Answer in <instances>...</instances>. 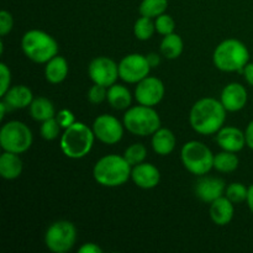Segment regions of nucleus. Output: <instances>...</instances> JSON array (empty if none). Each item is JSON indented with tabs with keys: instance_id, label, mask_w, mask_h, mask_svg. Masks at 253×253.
<instances>
[{
	"instance_id": "obj_1",
	"label": "nucleus",
	"mask_w": 253,
	"mask_h": 253,
	"mask_svg": "<svg viewBox=\"0 0 253 253\" xmlns=\"http://www.w3.org/2000/svg\"><path fill=\"white\" fill-rule=\"evenodd\" d=\"M226 109L214 98H203L190 110V125L202 135H211L222 127L226 119Z\"/></svg>"
},
{
	"instance_id": "obj_2",
	"label": "nucleus",
	"mask_w": 253,
	"mask_h": 253,
	"mask_svg": "<svg viewBox=\"0 0 253 253\" xmlns=\"http://www.w3.org/2000/svg\"><path fill=\"white\" fill-rule=\"evenodd\" d=\"M131 165L118 155H108L100 158L94 166L93 175L96 183L103 187H119L125 184L131 177Z\"/></svg>"
},
{
	"instance_id": "obj_3",
	"label": "nucleus",
	"mask_w": 253,
	"mask_h": 253,
	"mask_svg": "<svg viewBox=\"0 0 253 253\" xmlns=\"http://www.w3.org/2000/svg\"><path fill=\"white\" fill-rule=\"evenodd\" d=\"M250 52L245 43L236 39L222 41L215 48L212 61L215 67L222 72H239L244 73V68L249 63Z\"/></svg>"
},
{
	"instance_id": "obj_4",
	"label": "nucleus",
	"mask_w": 253,
	"mask_h": 253,
	"mask_svg": "<svg viewBox=\"0 0 253 253\" xmlns=\"http://www.w3.org/2000/svg\"><path fill=\"white\" fill-rule=\"evenodd\" d=\"M94 131L85 124L74 123L69 127L64 128L61 137V150L68 158L79 160L90 152L94 143Z\"/></svg>"
},
{
	"instance_id": "obj_5",
	"label": "nucleus",
	"mask_w": 253,
	"mask_h": 253,
	"mask_svg": "<svg viewBox=\"0 0 253 253\" xmlns=\"http://www.w3.org/2000/svg\"><path fill=\"white\" fill-rule=\"evenodd\" d=\"M21 47L27 58L35 63H47L58 53V43L47 32L30 30L21 40Z\"/></svg>"
},
{
	"instance_id": "obj_6",
	"label": "nucleus",
	"mask_w": 253,
	"mask_h": 253,
	"mask_svg": "<svg viewBox=\"0 0 253 253\" xmlns=\"http://www.w3.org/2000/svg\"><path fill=\"white\" fill-rule=\"evenodd\" d=\"M124 125L133 135L148 136L161 128V119L152 106L140 104L126 111L124 115Z\"/></svg>"
},
{
	"instance_id": "obj_7",
	"label": "nucleus",
	"mask_w": 253,
	"mask_h": 253,
	"mask_svg": "<svg viewBox=\"0 0 253 253\" xmlns=\"http://www.w3.org/2000/svg\"><path fill=\"white\" fill-rule=\"evenodd\" d=\"M184 167L195 175H204L214 168V157L211 151L199 141H189L180 151Z\"/></svg>"
},
{
	"instance_id": "obj_8",
	"label": "nucleus",
	"mask_w": 253,
	"mask_h": 253,
	"mask_svg": "<svg viewBox=\"0 0 253 253\" xmlns=\"http://www.w3.org/2000/svg\"><path fill=\"white\" fill-rule=\"evenodd\" d=\"M0 145L7 152H26L32 145L31 130L21 121H9L0 130Z\"/></svg>"
},
{
	"instance_id": "obj_9",
	"label": "nucleus",
	"mask_w": 253,
	"mask_h": 253,
	"mask_svg": "<svg viewBox=\"0 0 253 253\" xmlns=\"http://www.w3.org/2000/svg\"><path fill=\"white\" fill-rule=\"evenodd\" d=\"M77 240V229L69 221H56L48 227L44 235V244L49 251L66 253L74 246Z\"/></svg>"
},
{
	"instance_id": "obj_10",
	"label": "nucleus",
	"mask_w": 253,
	"mask_h": 253,
	"mask_svg": "<svg viewBox=\"0 0 253 253\" xmlns=\"http://www.w3.org/2000/svg\"><path fill=\"white\" fill-rule=\"evenodd\" d=\"M150 71L147 57L138 53L128 54L119 63V76L126 83H138L148 77Z\"/></svg>"
},
{
	"instance_id": "obj_11",
	"label": "nucleus",
	"mask_w": 253,
	"mask_h": 253,
	"mask_svg": "<svg viewBox=\"0 0 253 253\" xmlns=\"http://www.w3.org/2000/svg\"><path fill=\"white\" fill-rule=\"evenodd\" d=\"M88 73L94 84L111 86L116 83L119 76V66L108 57H98L90 62Z\"/></svg>"
},
{
	"instance_id": "obj_12",
	"label": "nucleus",
	"mask_w": 253,
	"mask_h": 253,
	"mask_svg": "<svg viewBox=\"0 0 253 253\" xmlns=\"http://www.w3.org/2000/svg\"><path fill=\"white\" fill-rule=\"evenodd\" d=\"M93 131L95 137L105 145H115L123 138L124 135V127L120 121L108 114L95 119Z\"/></svg>"
},
{
	"instance_id": "obj_13",
	"label": "nucleus",
	"mask_w": 253,
	"mask_h": 253,
	"mask_svg": "<svg viewBox=\"0 0 253 253\" xmlns=\"http://www.w3.org/2000/svg\"><path fill=\"white\" fill-rule=\"evenodd\" d=\"M165 96V84L156 77H146L138 82L135 89V98L138 104L146 106H155Z\"/></svg>"
},
{
	"instance_id": "obj_14",
	"label": "nucleus",
	"mask_w": 253,
	"mask_h": 253,
	"mask_svg": "<svg viewBox=\"0 0 253 253\" xmlns=\"http://www.w3.org/2000/svg\"><path fill=\"white\" fill-rule=\"evenodd\" d=\"M225 190V182L220 178L204 177L195 183V195L204 203H212L222 197Z\"/></svg>"
},
{
	"instance_id": "obj_15",
	"label": "nucleus",
	"mask_w": 253,
	"mask_h": 253,
	"mask_svg": "<svg viewBox=\"0 0 253 253\" xmlns=\"http://www.w3.org/2000/svg\"><path fill=\"white\" fill-rule=\"evenodd\" d=\"M131 178L137 187L142 189H152L160 183L161 173L156 166L142 162L133 166L131 170Z\"/></svg>"
},
{
	"instance_id": "obj_16",
	"label": "nucleus",
	"mask_w": 253,
	"mask_h": 253,
	"mask_svg": "<svg viewBox=\"0 0 253 253\" xmlns=\"http://www.w3.org/2000/svg\"><path fill=\"white\" fill-rule=\"evenodd\" d=\"M247 90L239 83H231L222 89L221 103L227 111H240L247 103Z\"/></svg>"
},
{
	"instance_id": "obj_17",
	"label": "nucleus",
	"mask_w": 253,
	"mask_h": 253,
	"mask_svg": "<svg viewBox=\"0 0 253 253\" xmlns=\"http://www.w3.org/2000/svg\"><path fill=\"white\" fill-rule=\"evenodd\" d=\"M216 141L220 147L230 152H239L246 145V136L240 128L234 126L221 127L217 131Z\"/></svg>"
},
{
	"instance_id": "obj_18",
	"label": "nucleus",
	"mask_w": 253,
	"mask_h": 253,
	"mask_svg": "<svg viewBox=\"0 0 253 253\" xmlns=\"http://www.w3.org/2000/svg\"><path fill=\"white\" fill-rule=\"evenodd\" d=\"M234 203L227 197H220L211 203L210 207V217L214 224L225 226L234 217Z\"/></svg>"
},
{
	"instance_id": "obj_19",
	"label": "nucleus",
	"mask_w": 253,
	"mask_h": 253,
	"mask_svg": "<svg viewBox=\"0 0 253 253\" xmlns=\"http://www.w3.org/2000/svg\"><path fill=\"white\" fill-rule=\"evenodd\" d=\"M2 98L10 109H24L31 105L32 100H34L32 91L25 85L12 86L5 93Z\"/></svg>"
},
{
	"instance_id": "obj_20",
	"label": "nucleus",
	"mask_w": 253,
	"mask_h": 253,
	"mask_svg": "<svg viewBox=\"0 0 253 253\" xmlns=\"http://www.w3.org/2000/svg\"><path fill=\"white\" fill-rule=\"evenodd\" d=\"M22 172V161L17 153L5 151L0 156V174L4 179H16Z\"/></svg>"
},
{
	"instance_id": "obj_21",
	"label": "nucleus",
	"mask_w": 253,
	"mask_h": 253,
	"mask_svg": "<svg viewBox=\"0 0 253 253\" xmlns=\"http://www.w3.org/2000/svg\"><path fill=\"white\" fill-rule=\"evenodd\" d=\"M152 147L157 155L167 156L175 147V136L168 128H158L152 135Z\"/></svg>"
},
{
	"instance_id": "obj_22",
	"label": "nucleus",
	"mask_w": 253,
	"mask_h": 253,
	"mask_svg": "<svg viewBox=\"0 0 253 253\" xmlns=\"http://www.w3.org/2000/svg\"><path fill=\"white\" fill-rule=\"evenodd\" d=\"M68 74V63L66 58L61 56H56L47 62L46 68H44V77L47 82L52 84H58L66 79Z\"/></svg>"
},
{
	"instance_id": "obj_23",
	"label": "nucleus",
	"mask_w": 253,
	"mask_h": 253,
	"mask_svg": "<svg viewBox=\"0 0 253 253\" xmlns=\"http://www.w3.org/2000/svg\"><path fill=\"white\" fill-rule=\"evenodd\" d=\"M106 99L109 100L110 105L118 110L128 108L131 105V101H132L130 90L126 86L120 85V84H113L111 86H109L108 98Z\"/></svg>"
},
{
	"instance_id": "obj_24",
	"label": "nucleus",
	"mask_w": 253,
	"mask_h": 253,
	"mask_svg": "<svg viewBox=\"0 0 253 253\" xmlns=\"http://www.w3.org/2000/svg\"><path fill=\"white\" fill-rule=\"evenodd\" d=\"M30 113L35 120L46 121L48 119L54 118L56 111H54V106L49 99L39 96L32 100L31 105H30Z\"/></svg>"
},
{
	"instance_id": "obj_25",
	"label": "nucleus",
	"mask_w": 253,
	"mask_h": 253,
	"mask_svg": "<svg viewBox=\"0 0 253 253\" xmlns=\"http://www.w3.org/2000/svg\"><path fill=\"white\" fill-rule=\"evenodd\" d=\"M183 52V40L179 35L172 34L166 35L161 42V53L168 59H175Z\"/></svg>"
},
{
	"instance_id": "obj_26",
	"label": "nucleus",
	"mask_w": 253,
	"mask_h": 253,
	"mask_svg": "<svg viewBox=\"0 0 253 253\" xmlns=\"http://www.w3.org/2000/svg\"><path fill=\"white\" fill-rule=\"evenodd\" d=\"M239 167V158L235 152L225 151L217 153L214 157V168L221 173L234 172Z\"/></svg>"
},
{
	"instance_id": "obj_27",
	"label": "nucleus",
	"mask_w": 253,
	"mask_h": 253,
	"mask_svg": "<svg viewBox=\"0 0 253 253\" xmlns=\"http://www.w3.org/2000/svg\"><path fill=\"white\" fill-rule=\"evenodd\" d=\"M167 7L168 0H142L140 5V14L152 19L165 14Z\"/></svg>"
},
{
	"instance_id": "obj_28",
	"label": "nucleus",
	"mask_w": 253,
	"mask_h": 253,
	"mask_svg": "<svg viewBox=\"0 0 253 253\" xmlns=\"http://www.w3.org/2000/svg\"><path fill=\"white\" fill-rule=\"evenodd\" d=\"M156 30V25L153 24L151 17L141 16L140 19L136 20L135 26H133V34L141 41L150 40L153 36Z\"/></svg>"
},
{
	"instance_id": "obj_29",
	"label": "nucleus",
	"mask_w": 253,
	"mask_h": 253,
	"mask_svg": "<svg viewBox=\"0 0 253 253\" xmlns=\"http://www.w3.org/2000/svg\"><path fill=\"white\" fill-rule=\"evenodd\" d=\"M146 155H147V150L142 143H133L130 147L126 148L124 157L131 166H136L145 161Z\"/></svg>"
},
{
	"instance_id": "obj_30",
	"label": "nucleus",
	"mask_w": 253,
	"mask_h": 253,
	"mask_svg": "<svg viewBox=\"0 0 253 253\" xmlns=\"http://www.w3.org/2000/svg\"><path fill=\"white\" fill-rule=\"evenodd\" d=\"M226 197L231 200L234 204L236 203H242L247 200V195H249V188L245 187L242 183H231L229 187L226 188Z\"/></svg>"
},
{
	"instance_id": "obj_31",
	"label": "nucleus",
	"mask_w": 253,
	"mask_h": 253,
	"mask_svg": "<svg viewBox=\"0 0 253 253\" xmlns=\"http://www.w3.org/2000/svg\"><path fill=\"white\" fill-rule=\"evenodd\" d=\"M58 120L56 118H51L46 121H42L41 125V136L47 141H52L58 137L59 130H61Z\"/></svg>"
},
{
	"instance_id": "obj_32",
	"label": "nucleus",
	"mask_w": 253,
	"mask_h": 253,
	"mask_svg": "<svg viewBox=\"0 0 253 253\" xmlns=\"http://www.w3.org/2000/svg\"><path fill=\"white\" fill-rule=\"evenodd\" d=\"M155 25L158 34L163 35V36L172 34V32H174L175 29L174 20L172 19V16H169V15L167 14L160 15V16L157 17V20H156Z\"/></svg>"
},
{
	"instance_id": "obj_33",
	"label": "nucleus",
	"mask_w": 253,
	"mask_h": 253,
	"mask_svg": "<svg viewBox=\"0 0 253 253\" xmlns=\"http://www.w3.org/2000/svg\"><path fill=\"white\" fill-rule=\"evenodd\" d=\"M108 98V90L106 86L100 84H94L88 91V99L91 104H100Z\"/></svg>"
},
{
	"instance_id": "obj_34",
	"label": "nucleus",
	"mask_w": 253,
	"mask_h": 253,
	"mask_svg": "<svg viewBox=\"0 0 253 253\" xmlns=\"http://www.w3.org/2000/svg\"><path fill=\"white\" fill-rule=\"evenodd\" d=\"M0 78H1V86H0V94L1 96L5 95L10 89V82H11V73L10 69L5 63H0Z\"/></svg>"
},
{
	"instance_id": "obj_35",
	"label": "nucleus",
	"mask_w": 253,
	"mask_h": 253,
	"mask_svg": "<svg viewBox=\"0 0 253 253\" xmlns=\"http://www.w3.org/2000/svg\"><path fill=\"white\" fill-rule=\"evenodd\" d=\"M12 26H14V20H12L11 14L2 10L0 12V35L5 36L9 34L12 30Z\"/></svg>"
},
{
	"instance_id": "obj_36",
	"label": "nucleus",
	"mask_w": 253,
	"mask_h": 253,
	"mask_svg": "<svg viewBox=\"0 0 253 253\" xmlns=\"http://www.w3.org/2000/svg\"><path fill=\"white\" fill-rule=\"evenodd\" d=\"M56 119L58 120L59 125H61L62 128L69 127V126L73 125V124L76 123V119H74L73 113H72L71 110H68V109H63V110L59 111V113L57 114Z\"/></svg>"
},
{
	"instance_id": "obj_37",
	"label": "nucleus",
	"mask_w": 253,
	"mask_h": 253,
	"mask_svg": "<svg viewBox=\"0 0 253 253\" xmlns=\"http://www.w3.org/2000/svg\"><path fill=\"white\" fill-rule=\"evenodd\" d=\"M79 253H103V250L95 244H84L78 250Z\"/></svg>"
},
{
	"instance_id": "obj_38",
	"label": "nucleus",
	"mask_w": 253,
	"mask_h": 253,
	"mask_svg": "<svg viewBox=\"0 0 253 253\" xmlns=\"http://www.w3.org/2000/svg\"><path fill=\"white\" fill-rule=\"evenodd\" d=\"M245 136H246V145L253 150V120L247 125Z\"/></svg>"
},
{
	"instance_id": "obj_39",
	"label": "nucleus",
	"mask_w": 253,
	"mask_h": 253,
	"mask_svg": "<svg viewBox=\"0 0 253 253\" xmlns=\"http://www.w3.org/2000/svg\"><path fill=\"white\" fill-rule=\"evenodd\" d=\"M244 76L245 79L250 85L253 86V63H247L246 67L244 68Z\"/></svg>"
},
{
	"instance_id": "obj_40",
	"label": "nucleus",
	"mask_w": 253,
	"mask_h": 253,
	"mask_svg": "<svg viewBox=\"0 0 253 253\" xmlns=\"http://www.w3.org/2000/svg\"><path fill=\"white\" fill-rule=\"evenodd\" d=\"M146 57H147V61L150 63L151 68H155V67H157L161 63V58L157 53H148Z\"/></svg>"
},
{
	"instance_id": "obj_41",
	"label": "nucleus",
	"mask_w": 253,
	"mask_h": 253,
	"mask_svg": "<svg viewBox=\"0 0 253 253\" xmlns=\"http://www.w3.org/2000/svg\"><path fill=\"white\" fill-rule=\"evenodd\" d=\"M247 204H249L250 210L253 214V184L251 187H249V195H247Z\"/></svg>"
},
{
	"instance_id": "obj_42",
	"label": "nucleus",
	"mask_w": 253,
	"mask_h": 253,
	"mask_svg": "<svg viewBox=\"0 0 253 253\" xmlns=\"http://www.w3.org/2000/svg\"><path fill=\"white\" fill-rule=\"evenodd\" d=\"M6 106H7V104L5 103L4 100L0 103V110H1V113H0V120H2V119H4L5 113H6Z\"/></svg>"
}]
</instances>
